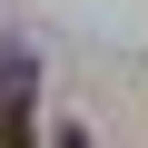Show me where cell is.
<instances>
[{
    "label": "cell",
    "mask_w": 148,
    "mask_h": 148,
    "mask_svg": "<svg viewBox=\"0 0 148 148\" xmlns=\"http://www.w3.org/2000/svg\"><path fill=\"white\" fill-rule=\"evenodd\" d=\"M20 89H30V69L10 59V69H0V148H30V99Z\"/></svg>",
    "instance_id": "1"
}]
</instances>
